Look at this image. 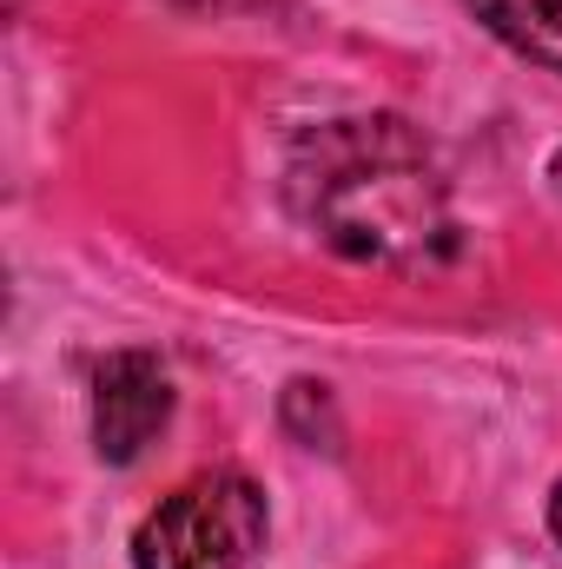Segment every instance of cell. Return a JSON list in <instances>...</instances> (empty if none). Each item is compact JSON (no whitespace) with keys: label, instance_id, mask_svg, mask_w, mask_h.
Listing matches in <instances>:
<instances>
[{"label":"cell","instance_id":"1","mask_svg":"<svg viewBox=\"0 0 562 569\" xmlns=\"http://www.w3.org/2000/svg\"><path fill=\"white\" fill-rule=\"evenodd\" d=\"M291 212L351 266L384 272H430L456 246L443 166L411 120L358 113L324 120L291 146L284 166Z\"/></svg>","mask_w":562,"mask_h":569},{"label":"cell","instance_id":"2","mask_svg":"<svg viewBox=\"0 0 562 569\" xmlns=\"http://www.w3.org/2000/svg\"><path fill=\"white\" fill-rule=\"evenodd\" d=\"M272 543L265 490L245 470H199L133 530V569H252Z\"/></svg>","mask_w":562,"mask_h":569},{"label":"cell","instance_id":"3","mask_svg":"<svg viewBox=\"0 0 562 569\" xmlns=\"http://www.w3.org/2000/svg\"><path fill=\"white\" fill-rule=\"evenodd\" d=\"M172 371L152 351H113L93 365V450L100 463H140L145 443L172 425Z\"/></svg>","mask_w":562,"mask_h":569},{"label":"cell","instance_id":"4","mask_svg":"<svg viewBox=\"0 0 562 569\" xmlns=\"http://www.w3.org/2000/svg\"><path fill=\"white\" fill-rule=\"evenodd\" d=\"M463 13L530 67L562 73V0H463Z\"/></svg>","mask_w":562,"mask_h":569},{"label":"cell","instance_id":"5","mask_svg":"<svg viewBox=\"0 0 562 569\" xmlns=\"http://www.w3.org/2000/svg\"><path fill=\"white\" fill-rule=\"evenodd\" d=\"M550 537L562 543V477H556V490H550Z\"/></svg>","mask_w":562,"mask_h":569},{"label":"cell","instance_id":"6","mask_svg":"<svg viewBox=\"0 0 562 569\" xmlns=\"http://www.w3.org/2000/svg\"><path fill=\"white\" fill-rule=\"evenodd\" d=\"M179 13H212V7H225V0H172Z\"/></svg>","mask_w":562,"mask_h":569},{"label":"cell","instance_id":"7","mask_svg":"<svg viewBox=\"0 0 562 569\" xmlns=\"http://www.w3.org/2000/svg\"><path fill=\"white\" fill-rule=\"evenodd\" d=\"M550 186H556V199H562V146H556V159H550Z\"/></svg>","mask_w":562,"mask_h":569}]
</instances>
